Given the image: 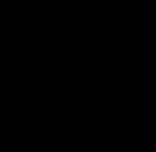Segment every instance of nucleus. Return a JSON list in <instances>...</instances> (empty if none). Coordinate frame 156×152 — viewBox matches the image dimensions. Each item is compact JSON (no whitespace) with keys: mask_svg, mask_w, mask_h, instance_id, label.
<instances>
[]
</instances>
